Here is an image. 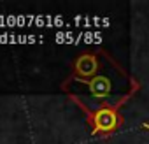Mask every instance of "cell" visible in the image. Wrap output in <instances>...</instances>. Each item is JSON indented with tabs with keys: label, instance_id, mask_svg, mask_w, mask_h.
I'll use <instances>...</instances> for the list:
<instances>
[{
	"label": "cell",
	"instance_id": "obj_1",
	"mask_svg": "<svg viewBox=\"0 0 149 144\" xmlns=\"http://www.w3.org/2000/svg\"><path fill=\"white\" fill-rule=\"evenodd\" d=\"M77 104L86 113L88 121L93 127V130H91L93 135H109L121 125V116L118 113V109L121 106H97V107H90V106H84L81 102H77Z\"/></svg>",
	"mask_w": 149,
	"mask_h": 144
},
{
	"label": "cell",
	"instance_id": "obj_2",
	"mask_svg": "<svg viewBox=\"0 0 149 144\" xmlns=\"http://www.w3.org/2000/svg\"><path fill=\"white\" fill-rule=\"evenodd\" d=\"M100 69H102V63L98 60L97 55H91V53H84L81 56L76 58L72 65V81H88V79H93L97 74H100Z\"/></svg>",
	"mask_w": 149,
	"mask_h": 144
},
{
	"label": "cell",
	"instance_id": "obj_3",
	"mask_svg": "<svg viewBox=\"0 0 149 144\" xmlns=\"http://www.w3.org/2000/svg\"><path fill=\"white\" fill-rule=\"evenodd\" d=\"M142 127H144L146 130H149V123H142Z\"/></svg>",
	"mask_w": 149,
	"mask_h": 144
}]
</instances>
